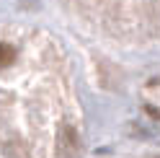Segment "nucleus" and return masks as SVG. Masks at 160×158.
I'll use <instances>...</instances> for the list:
<instances>
[{"label":"nucleus","mask_w":160,"mask_h":158,"mask_svg":"<svg viewBox=\"0 0 160 158\" xmlns=\"http://www.w3.org/2000/svg\"><path fill=\"white\" fill-rule=\"evenodd\" d=\"M78 145H80V140H78L75 127L65 124L62 130H59V150H62V155H67V158H70V155L78 150Z\"/></svg>","instance_id":"nucleus-1"},{"label":"nucleus","mask_w":160,"mask_h":158,"mask_svg":"<svg viewBox=\"0 0 160 158\" xmlns=\"http://www.w3.org/2000/svg\"><path fill=\"white\" fill-rule=\"evenodd\" d=\"M16 62V47L13 44H8V42H0V65H11Z\"/></svg>","instance_id":"nucleus-2"}]
</instances>
